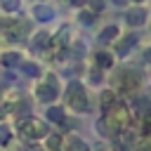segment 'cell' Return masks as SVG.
Here are the masks:
<instances>
[{
    "label": "cell",
    "mask_w": 151,
    "mask_h": 151,
    "mask_svg": "<svg viewBox=\"0 0 151 151\" xmlns=\"http://www.w3.org/2000/svg\"><path fill=\"white\" fill-rule=\"evenodd\" d=\"M142 71L139 68H134V66H123V68H118L116 71V76H113V90H116V94H137L139 92V87H142Z\"/></svg>",
    "instance_id": "7a4b0ae2"
},
{
    "label": "cell",
    "mask_w": 151,
    "mask_h": 151,
    "mask_svg": "<svg viewBox=\"0 0 151 151\" xmlns=\"http://www.w3.org/2000/svg\"><path fill=\"white\" fill-rule=\"evenodd\" d=\"M132 123H134V116H132L130 104L116 99V101L104 111V116L97 120V134L104 137V139H113V137L120 134L123 130H130Z\"/></svg>",
    "instance_id": "6da1fadb"
},
{
    "label": "cell",
    "mask_w": 151,
    "mask_h": 151,
    "mask_svg": "<svg viewBox=\"0 0 151 151\" xmlns=\"http://www.w3.org/2000/svg\"><path fill=\"white\" fill-rule=\"evenodd\" d=\"M17 132L28 142H40L50 134V125L47 120H40L35 116H21L17 120Z\"/></svg>",
    "instance_id": "5b68a950"
},
{
    "label": "cell",
    "mask_w": 151,
    "mask_h": 151,
    "mask_svg": "<svg viewBox=\"0 0 151 151\" xmlns=\"http://www.w3.org/2000/svg\"><path fill=\"white\" fill-rule=\"evenodd\" d=\"M111 2H113L116 7H125V5H127V0H111Z\"/></svg>",
    "instance_id": "484cf974"
},
{
    "label": "cell",
    "mask_w": 151,
    "mask_h": 151,
    "mask_svg": "<svg viewBox=\"0 0 151 151\" xmlns=\"http://www.w3.org/2000/svg\"><path fill=\"white\" fill-rule=\"evenodd\" d=\"M50 42H52V33H50V31H35V35H33V40H31L33 50H38V52L47 50Z\"/></svg>",
    "instance_id": "5bb4252c"
},
{
    "label": "cell",
    "mask_w": 151,
    "mask_h": 151,
    "mask_svg": "<svg viewBox=\"0 0 151 151\" xmlns=\"http://www.w3.org/2000/svg\"><path fill=\"white\" fill-rule=\"evenodd\" d=\"M61 151H92V146H90L85 139H80L78 134L68 132V134H64V142H61Z\"/></svg>",
    "instance_id": "30bf717a"
},
{
    "label": "cell",
    "mask_w": 151,
    "mask_h": 151,
    "mask_svg": "<svg viewBox=\"0 0 151 151\" xmlns=\"http://www.w3.org/2000/svg\"><path fill=\"white\" fill-rule=\"evenodd\" d=\"M123 19H125V24H127L130 28H139V26H144V24L149 21V12H146V7H142V5H130V7H125Z\"/></svg>",
    "instance_id": "52a82bcc"
},
{
    "label": "cell",
    "mask_w": 151,
    "mask_h": 151,
    "mask_svg": "<svg viewBox=\"0 0 151 151\" xmlns=\"http://www.w3.org/2000/svg\"><path fill=\"white\" fill-rule=\"evenodd\" d=\"M64 97H66V109H71L73 113H85L90 109V97L80 80H68L64 87Z\"/></svg>",
    "instance_id": "277c9868"
},
{
    "label": "cell",
    "mask_w": 151,
    "mask_h": 151,
    "mask_svg": "<svg viewBox=\"0 0 151 151\" xmlns=\"http://www.w3.org/2000/svg\"><path fill=\"white\" fill-rule=\"evenodd\" d=\"M97 17H99V14L90 12L87 7H80V9H78V17H76V19H78V24H80V26H94Z\"/></svg>",
    "instance_id": "ac0fdd59"
},
{
    "label": "cell",
    "mask_w": 151,
    "mask_h": 151,
    "mask_svg": "<svg viewBox=\"0 0 151 151\" xmlns=\"http://www.w3.org/2000/svg\"><path fill=\"white\" fill-rule=\"evenodd\" d=\"M0 31H2L5 40L21 42V40H28V35H31V21L24 17H9L5 21H0Z\"/></svg>",
    "instance_id": "8992f818"
},
{
    "label": "cell",
    "mask_w": 151,
    "mask_h": 151,
    "mask_svg": "<svg viewBox=\"0 0 151 151\" xmlns=\"http://www.w3.org/2000/svg\"><path fill=\"white\" fill-rule=\"evenodd\" d=\"M19 66H21V71H24L28 78H35V80H38V78L42 76V68H40V64H35V61H31V59H28V61L24 59Z\"/></svg>",
    "instance_id": "2e32d148"
},
{
    "label": "cell",
    "mask_w": 151,
    "mask_h": 151,
    "mask_svg": "<svg viewBox=\"0 0 151 151\" xmlns=\"http://www.w3.org/2000/svg\"><path fill=\"white\" fill-rule=\"evenodd\" d=\"M12 137H14L12 127H9L7 123H0V146H7V144L12 142Z\"/></svg>",
    "instance_id": "44dd1931"
},
{
    "label": "cell",
    "mask_w": 151,
    "mask_h": 151,
    "mask_svg": "<svg viewBox=\"0 0 151 151\" xmlns=\"http://www.w3.org/2000/svg\"><path fill=\"white\" fill-rule=\"evenodd\" d=\"M21 61H24V57H21L19 50H5V52H0V64H2L5 68H14V66H19Z\"/></svg>",
    "instance_id": "4fadbf2b"
},
{
    "label": "cell",
    "mask_w": 151,
    "mask_h": 151,
    "mask_svg": "<svg viewBox=\"0 0 151 151\" xmlns=\"http://www.w3.org/2000/svg\"><path fill=\"white\" fill-rule=\"evenodd\" d=\"M118 99V94H116V90L113 87H106V90H101V94H99V104H101V111H106L113 101Z\"/></svg>",
    "instance_id": "d6986e66"
},
{
    "label": "cell",
    "mask_w": 151,
    "mask_h": 151,
    "mask_svg": "<svg viewBox=\"0 0 151 151\" xmlns=\"http://www.w3.org/2000/svg\"><path fill=\"white\" fill-rule=\"evenodd\" d=\"M137 45H139V35H137V33L118 35V40L113 42V54H116V57H127Z\"/></svg>",
    "instance_id": "ba28073f"
},
{
    "label": "cell",
    "mask_w": 151,
    "mask_h": 151,
    "mask_svg": "<svg viewBox=\"0 0 151 151\" xmlns=\"http://www.w3.org/2000/svg\"><path fill=\"white\" fill-rule=\"evenodd\" d=\"M142 59H144V64H146V66H151V45H149V47H144Z\"/></svg>",
    "instance_id": "cb8c5ba5"
},
{
    "label": "cell",
    "mask_w": 151,
    "mask_h": 151,
    "mask_svg": "<svg viewBox=\"0 0 151 151\" xmlns=\"http://www.w3.org/2000/svg\"><path fill=\"white\" fill-rule=\"evenodd\" d=\"M118 35H120V26H118V24H109V26H104V28L99 31L97 40H99L101 45H111V42L118 40Z\"/></svg>",
    "instance_id": "7c38bea8"
},
{
    "label": "cell",
    "mask_w": 151,
    "mask_h": 151,
    "mask_svg": "<svg viewBox=\"0 0 151 151\" xmlns=\"http://www.w3.org/2000/svg\"><path fill=\"white\" fill-rule=\"evenodd\" d=\"M85 2H87V0H68V5H71V7H76V9L85 7Z\"/></svg>",
    "instance_id": "d4e9b609"
},
{
    "label": "cell",
    "mask_w": 151,
    "mask_h": 151,
    "mask_svg": "<svg viewBox=\"0 0 151 151\" xmlns=\"http://www.w3.org/2000/svg\"><path fill=\"white\" fill-rule=\"evenodd\" d=\"M101 76H104V71H99V68H92V71H90V83L99 85V83H101Z\"/></svg>",
    "instance_id": "603a6c76"
},
{
    "label": "cell",
    "mask_w": 151,
    "mask_h": 151,
    "mask_svg": "<svg viewBox=\"0 0 151 151\" xmlns=\"http://www.w3.org/2000/svg\"><path fill=\"white\" fill-rule=\"evenodd\" d=\"M33 94L40 104H54L61 97V85L57 80V73H42L33 85Z\"/></svg>",
    "instance_id": "3957f363"
},
{
    "label": "cell",
    "mask_w": 151,
    "mask_h": 151,
    "mask_svg": "<svg viewBox=\"0 0 151 151\" xmlns=\"http://www.w3.org/2000/svg\"><path fill=\"white\" fill-rule=\"evenodd\" d=\"M61 142H64V134L50 132L45 137V151H61Z\"/></svg>",
    "instance_id": "e0dca14e"
},
{
    "label": "cell",
    "mask_w": 151,
    "mask_h": 151,
    "mask_svg": "<svg viewBox=\"0 0 151 151\" xmlns=\"http://www.w3.org/2000/svg\"><path fill=\"white\" fill-rule=\"evenodd\" d=\"M85 7H87L90 12H94V14H101V12L106 9V0H87Z\"/></svg>",
    "instance_id": "7402d4cb"
},
{
    "label": "cell",
    "mask_w": 151,
    "mask_h": 151,
    "mask_svg": "<svg viewBox=\"0 0 151 151\" xmlns=\"http://www.w3.org/2000/svg\"><path fill=\"white\" fill-rule=\"evenodd\" d=\"M31 17H33L35 21L45 24V21H50V19L54 17V9H52L47 2H35V5L31 7Z\"/></svg>",
    "instance_id": "8fae6325"
},
{
    "label": "cell",
    "mask_w": 151,
    "mask_h": 151,
    "mask_svg": "<svg viewBox=\"0 0 151 151\" xmlns=\"http://www.w3.org/2000/svg\"><path fill=\"white\" fill-rule=\"evenodd\" d=\"M0 9L9 17H14L19 9H21V0H0Z\"/></svg>",
    "instance_id": "ffe728a7"
},
{
    "label": "cell",
    "mask_w": 151,
    "mask_h": 151,
    "mask_svg": "<svg viewBox=\"0 0 151 151\" xmlns=\"http://www.w3.org/2000/svg\"><path fill=\"white\" fill-rule=\"evenodd\" d=\"M47 120L54 123V125H61V127H64V123H66V111H64L61 106L50 104V106H47Z\"/></svg>",
    "instance_id": "9a60e30c"
},
{
    "label": "cell",
    "mask_w": 151,
    "mask_h": 151,
    "mask_svg": "<svg viewBox=\"0 0 151 151\" xmlns=\"http://www.w3.org/2000/svg\"><path fill=\"white\" fill-rule=\"evenodd\" d=\"M92 64H94V68H99V71H111V68L116 66V54H113V50H106V47L94 50V52H92Z\"/></svg>",
    "instance_id": "9c48e42d"
},
{
    "label": "cell",
    "mask_w": 151,
    "mask_h": 151,
    "mask_svg": "<svg viewBox=\"0 0 151 151\" xmlns=\"http://www.w3.org/2000/svg\"><path fill=\"white\" fill-rule=\"evenodd\" d=\"M38 2H42V0H38Z\"/></svg>",
    "instance_id": "4316f807"
}]
</instances>
